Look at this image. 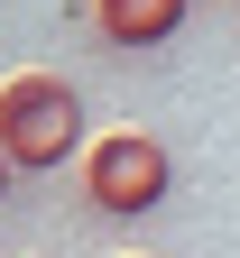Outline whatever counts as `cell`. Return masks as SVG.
<instances>
[{
    "label": "cell",
    "instance_id": "6da1fadb",
    "mask_svg": "<svg viewBox=\"0 0 240 258\" xmlns=\"http://www.w3.org/2000/svg\"><path fill=\"white\" fill-rule=\"evenodd\" d=\"M92 139H83V92L65 74H10L0 83V157L28 175V166H74Z\"/></svg>",
    "mask_w": 240,
    "mask_h": 258
},
{
    "label": "cell",
    "instance_id": "7a4b0ae2",
    "mask_svg": "<svg viewBox=\"0 0 240 258\" xmlns=\"http://www.w3.org/2000/svg\"><path fill=\"white\" fill-rule=\"evenodd\" d=\"M166 184H176V166H166V148L148 139V129H111V139L83 148V203L111 212V221H139L166 203Z\"/></svg>",
    "mask_w": 240,
    "mask_h": 258
},
{
    "label": "cell",
    "instance_id": "3957f363",
    "mask_svg": "<svg viewBox=\"0 0 240 258\" xmlns=\"http://www.w3.org/2000/svg\"><path fill=\"white\" fill-rule=\"evenodd\" d=\"M102 46H166L185 28V0H92Z\"/></svg>",
    "mask_w": 240,
    "mask_h": 258
},
{
    "label": "cell",
    "instance_id": "277c9868",
    "mask_svg": "<svg viewBox=\"0 0 240 258\" xmlns=\"http://www.w3.org/2000/svg\"><path fill=\"white\" fill-rule=\"evenodd\" d=\"M10 175H19V166H10V157H0V203H10Z\"/></svg>",
    "mask_w": 240,
    "mask_h": 258
}]
</instances>
